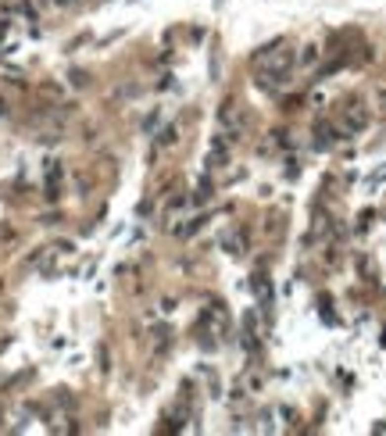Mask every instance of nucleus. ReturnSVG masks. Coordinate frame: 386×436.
Returning a JSON list of instances; mask_svg holds the SVG:
<instances>
[{
    "label": "nucleus",
    "mask_w": 386,
    "mask_h": 436,
    "mask_svg": "<svg viewBox=\"0 0 386 436\" xmlns=\"http://www.w3.org/2000/svg\"><path fill=\"white\" fill-rule=\"evenodd\" d=\"M57 4H72V0H57Z\"/></svg>",
    "instance_id": "obj_6"
},
{
    "label": "nucleus",
    "mask_w": 386,
    "mask_h": 436,
    "mask_svg": "<svg viewBox=\"0 0 386 436\" xmlns=\"http://www.w3.org/2000/svg\"><path fill=\"white\" fill-rule=\"evenodd\" d=\"M218 125L236 140V132H240V108H236V100H225L218 108Z\"/></svg>",
    "instance_id": "obj_2"
},
{
    "label": "nucleus",
    "mask_w": 386,
    "mask_h": 436,
    "mask_svg": "<svg viewBox=\"0 0 386 436\" xmlns=\"http://www.w3.org/2000/svg\"><path fill=\"white\" fill-rule=\"evenodd\" d=\"M315 61H318V50H315V47H307V50L300 54V65H315Z\"/></svg>",
    "instance_id": "obj_4"
},
{
    "label": "nucleus",
    "mask_w": 386,
    "mask_h": 436,
    "mask_svg": "<svg viewBox=\"0 0 386 436\" xmlns=\"http://www.w3.org/2000/svg\"><path fill=\"white\" fill-rule=\"evenodd\" d=\"M368 122H372V115H368L365 104H350V108H343V129L347 132H361V129H368Z\"/></svg>",
    "instance_id": "obj_1"
},
{
    "label": "nucleus",
    "mask_w": 386,
    "mask_h": 436,
    "mask_svg": "<svg viewBox=\"0 0 386 436\" xmlns=\"http://www.w3.org/2000/svg\"><path fill=\"white\" fill-rule=\"evenodd\" d=\"M161 143H175V125H168V129H165V136H161Z\"/></svg>",
    "instance_id": "obj_5"
},
{
    "label": "nucleus",
    "mask_w": 386,
    "mask_h": 436,
    "mask_svg": "<svg viewBox=\"0 0 386 436\" xmlns=\"http://www.w3.org/2000/svg\"><path fill=\"white\" fill-rule=\"evenodd\" d=\"M254 293L261 297V304L272 300V286H268V276H254Z\"/></svg>",
    "instance_id": "obj_3"
}]
</instances>
